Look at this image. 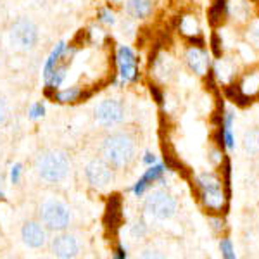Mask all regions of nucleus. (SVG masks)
<instances>
[{"mask_svg":"<svg viewBox=\"0 0 259 259\" xmlns=\"http://www.w3.org/2000/svg\"><path fill=\"white\" fill-rule=\"evenodd\" d=\"M180 31L187 36H195L199 35V24L192 16H183L182 21H180Z\"/></svg>","mask_w":259,"mask_h":259,"instance_id":"22","label":"nucleus"},{"mask_svg":"<svg viewBox=\"0 0 259 259\" xmlns=\"http://www.w3.org/2000/svg\"><path fill=\"white\" fill-rule=\"evenodd\" d=\"M118 66H119V76L124 83L135 81L139 78V62L133 54V50L123 45L118 50Z\"/></svg>","mask_w":259,"mask_h":259,"instance_id":"9","label":"nucleus"},{"mask_svg":"<svg viewBox=\"0 0 259 259\" xmlns=\"http://www.w3.org/2000/svg\"><path fill=\"white\" fill-rule=\"evenodd\" d=\"M220 249H221V254H223L227 259H233L235 257V252H233V245H232V240L230 239H223L220 242Z\"/></svg>","mask_w":259,"mask_h":259,"instance_id":"27","label":"nucleus"},{"mask_svg":"<svg viewBox=\"0 0 259 259\" xmlns=\"http://www.w3.org/2000/svg\"><path fill=\"white\" fill-rule=\"evenodd\" d=\"M11 45L16 50H31L35 49L36 41H38V28L28 18H19L18 21H14V24L11 26Z\"/></svg>","mask_w":259,"mask_h":259,"instance_id":"5","label":"nucleus"},{"mask_svg":"<svg viewBox=\"0 0 259 259\" xmlns=\"http://www.w3.org/2000/svg\"><path fill=\"white\" fill-rule=\"evenodd\" d=\"M145 232H147V225H145L144 221L135 223V227L132 228V235L133 237H142V235H145Z\"/></svg>","mask_w":259,"mask_h":259,"instance_id":"31","label":"nucleus"},{"mask_svg":"<svg viewBox=\"0 0 259 259\" xmlns=\"http://www.w3.org/2000/svg\"><path fill=\"white\" fill-rule=\"evenodd\" d=\"M7 116H9V109H7V104H6V100L0 97V124L6 123Z\"/></svg>","mask_w":259,"mask_h":259,"instance_id":"32","label":"nucleus"},{"mask_svg":"<svg viewBox=\"0 0 259 259\" xmlns=\"http://www.w3.org/2000/svg\"><path fill=\"white\" fill-rule=\"evenodd\" d=\"M44 114H45V107H44V104H41V102L33 104V106L30 107V118L31 119H38Z\"/></svg>","mask_w":259,"mask_h":259,"instance_id":"30","label":"nucleus"},{"mask_svg":"<svg viewBox=\"0 0 259 259\" xmlns=\"http://www.w3.org/2000/svg\"><path fill=\"white\" fill-rule=\"evenodd\" d=\"M197 185L202 190L216 189V187H220V180H218L216 175H212V173H202V175H199V177H197Z\"/></svg>","mask_w":259,"mask_h":259,"instance_id":"25","label":"nucleus"},{"mask_svg":"<svg viewBox=\"0 0 259 259\" xmlns=\"http://www.w3.org/2000/svg\"><path fill=\"white\" fill-rule=\"evenodd\" d=\"M99 21L100 23H104V24H114L116 23V16H114V12H112L111 9H102L99 12Z\"/></svg>","mask_w":259,"mask_h":259,"instance_id":"28","label":"nucleus"},{"mask_svg":"<svg viewBox=\"0 0 259 259\" xmlns=\"http://www.w3.org/2000/svg\"><path fill=\"white\" fill-rule=\"evenodd\" d=\"M227 11L230 16H233V19L245 21L250 14V6L247 0H230L227 4Z\"/></svg>","mask_w":259,"mask_h":259,"instance_id":"18","label":"nucleus"},{"mask_svg":"<svg viewBox=\"0 0 259 259\" xmlns=\"http://www.w3.org/2000/svg\"><path fill=\"white\" fill-rule=\"evenodd\" d=\"M64 50H66V44H64V41H61V44L52 50V54L49 56L47 62H45V68H44V78H45V80H47V78L50 76V73L56 69V66L59 64V61H61L62 54H64Z\"/></svg>","mask_w":259,"mask_h":259,"instance_id":"20","label":"nucleus"},{"mask_svg":"<svg viewBox=\"0 0 259 259\" xmlns=\"http://www.w3.org/2000/svg\"><path fill=\"white\" fill-rule=\"evenodd\" d=\"M95 119L102 126H114L124 119V107L119 100L106 99L95 107Z\"/></svg>","mask_w":259,"mask_h":259,"instance_id":"7","label":"nucleus"},{"mask_svg":"<svg viewBox=\"0 0 259 259\" xmlns=\"http://www.w3.org/2000/svg\"><path fill=\"white\" fill-rule=\"evenodd\" d=\"M21 175H23V164H21V162H16V164L11 168V182L14 183V185H18L21 182Z\"/></svg>","mask_w":259,"mask_h":259,"instance_id":"29","label":"nucleus"},{"mask_svg":"<svg viewBox=\"0 0 259 259\" xmlns=\"http://www.w3.org/2000/svg\"><path fill=\"white\" fill-rule=\"evenodd\" d=\"M114 257H118V259H123V257H126V250H124L123 247H118V249H116V254H114Z\"/></svg>","mask_w":259,"mask_h":259,"instance_id":"36","label":"nucleus"},{"mask_svg":"<svg viewBox=\"0 0 259 259\" xmlns=\"http://www.w3.org/2000/svg\"><path fill=\"white\" fill-rule=\"evenodd\" d=\"M177 199L166 190H156L145 199L144 211L154 220H169L177 212Z\"/></svg>","mask_w":259,"mask_h":259,"instance_id":"4","label":"nucleus"},{"mask_svg":"<svg viewBox=\"0 0 259 259\" xmlns=\"http://www.w3.org/2000/svg\"><path fill=\"white\" fill-rule=\"evenodd\" d=\"M50 250L56 257L61 259H69V257H76L78 252H80V245H78V240L74 239L73 235H68V233H61L56 239L52 240V245H50Z\"/></svg>","mask_w":259,"mask_h":259,"instance_id":"10","label":"nucleus"},{"mask_svg":"<svg viewBox=\"0 0 259 259\" xmlns=\"http://www.w3.org/2000/svg\"><path fill=\"white\" fill-rule=\"evenodd\" d=\"M100 154L114 169L128 168L135 159V140L124 132H114L102 140Z\"/></svg>","mask_w":259,"mask_h":259,"instance_id":"1","label":"nucleus"},{"mask_svg":"<svg viewBox=\"0 0 259 259\" xmlns=\"http://www.w3.org/2000/svg\"><path fill=\"white\" fill-rule=\"evenodd\" d=\"M154 9V0H128L126 2V14L133 19H145L150 16Z\"/></svg>","mask_w":259,"mask_h":259,"instance_id":"12","label":"nucleus"},{"mask_svg":"<svg viewBox=\"0 0 259 259\" xmlns=\"http://www.w3.org/2000/svg\"><path fill=\"white\" fill-rule=\"evenodd\" d=\"M21 239L31 249H40L47 244V228L41 221H26L21 228Z\"/></svg>","mask_w":259,"mask_h":259,"instance_id":"8","label":"nucleus"},{"mask_svg":"<svg viewBox=\"0 0 259 259\" xmlns=\"http://www.w3.org/2000/svg\"><path fill=\"white\" fill-rule=\"evenodd\" d=\"M54 99L59 100V102H62V104L74 102V100L80 99V89H76V87H71V89L61 90V92H57V94H54Z\"/></svg>","mask_w":259,"mask_h":259,"instance_id":"24","label":"nucleus"},{"mask_svg":"<svg viewBox=\"0 0 259 259\" xmlns=\"http://www.w3.org/2000/svg\"><path fill=\"white\" fill-rule=\"evenodd\" d=\"M150 94L154 95V99H156V102L157 104H162L164 102V97H162V92L157 89L156 85H150Z\"/></svg>","mask_w":259,"mask_h":259,"instance_id":"34","label":"nucleus"},{"mask_svg":"<svg viewBox=\"0 0 259 259\" xmlns=\"http://www.w3.org/2000/svg\"><path fill=\"white\" fill-rule=\"evenodd\" d=\"M144 162H145V164H149V166H152L154 162H156V156L147 152V154H145V157H144Z\"/></svg>","mask_w":259,"mask_h":259,"instance_id":"35","label":"nucleus"},{"mask_svg":"<svg viewBox=\"0 0 259 259\" xmlns=\"http://www.w3.org/2000/svg\"><path fill=\"white\" fill-rule=\"evenodd\" d=\"M40 221L50 232H64L71 221L69 207L57 199L44 200L40 206Z\"/></svg>","mask_w":259,"mask_h":259,"instance_id":"3","label":"nucleus"},{"mask_svg":"<svg viewBox=\"0 0 259 259\" xmlns=\"http://www.w3.org/2000/svg\"><path fill=\"white\" fill-rule=\"evenodd\" d=\"M185 62L190 68V71H194L199 76H204V74L207 73V68H209V57H207L206 50H202L200 47L187 49Z\"/></svg>","mask_w":259,"mask_h":259,"instance_id":"11","label":"nucleus"},{"mask_svg":"<svg viewBox=\"0 0 259 259\" xmlns=\"http://www.w3.org/2000/svg\"><path fill=\"white\" fill-rule=\"evenodd\" d=\"M212 227H214L216 230H218V228H223V221H220V220H212Z\"/></svg>","mask_w":259,"mask_h":259,"instance_id":"37","label":"nucleus"},{"mask_svg":"<svg viewBox=\"0 0 259 259\" xmlns=\"http://www.w3.org/2000/svg\"><path fill=\"white\" fill-rule=\"evenodd\" d=\"M119 220H121V199H119V195H112L109 204H107L106 225L111 228H116Z\"/></svg>","mask_w":259,"mask_h":259,"instance_id":"17","label":"nucleus"},{"mask_svg":"<svg viewBox=\"0 0 259 259\" xmlns=\"http://www.w3.org/2000/svg\"><path fill=\"white\" fill-rule=\"evenodd\" d=\"M214 74L221 83L227 85V83L232 81L233 74H235V66H233V62L230 59H221L220 57L214 64Z\"/></svg>","mask_w":259,"mask_h":259,"instance_id":"15","label":"nucleus"},{"mask_svg":"<svg viewBox=\"0 0 259 259\" xmlns=\"http://www.w3.org/2000/svg\"><path fill=\"white\" fill-rule=\"evenodd\" d=\"M225 14H227V0H216V4L209 11V19L212 24H218L223 21Z\"/></svg>","mask_w":259,"mask_h":259,"instance_id":"23","label":"nucleus"},{"mask_svg":"<svg viewBox=\"0 0 259 259\" xmlns=\"http://www.w3.org/2000/svg\"><path fill=\"white\" fill-rule=\"evenodd\" d=\"M237 90H239L247 100L252 99L254 95H257L259 94V71H252V73L245 74L240 80Z\"/></svg>","mask_w":259,"mask_h":259,"instance_id":"14","label":"nucleus"},{"mask_svg":"<svg viewBox=\"0 0 259 259\" xmlns=\"http://www.w3.org/2000/svg\"><path fill=\"white\" fill-rule=\"evenodd\" d=\"M242 145H244V150L249 156H259V128H252L245 132Z\"/></svg>","mask_w":259,"mask_h":259,"instance_id":"19","label":"nucleus"},{"mask_svg":"<svg viewBox=\"0 0 259 259\" xmlns=\"http://www.w3.org/2000/svg\"><path fill=\"white\" fill-rule=\"evenodd\" d=\"M162 173H164V166H162V164L150 166V168L147 169V173H145L144 177H142L139 182L135 183V187H133V194H135L137 197H140V195L147 190V187L150 185V183L157 182V180L161 178Z\"/></svg>","mask_w":259,"mask_h":259,"instance_id":"13","label":"nucleus"},{"mask_svg":"<svg viewBox=\"0 0 259 259\" xmlns=\"http://www.w3.org/2000/svg\"><path fill=\"white\" fill-rule=\"evenodd\" d=\"M66 78V66H56V69L50 73V76L45 80V85L47 89H54L57 90L61 87V83L64 81Z\"/></svg>","mask_w":259,"mask_h":259,"instance_id":"21","label":"nucleus"},{"mask_svg":"<svg viewBox=\"0 0 259 259\" xmlns=\"http://www.w3.org/2000/svg\"><path fill=\"white\" fill-rule=\"evenodd\" d=\"M85 178L94 189H106L114 182V168L104 157H95L87 164Z\"/></svg>","mask_w":259,"mask_h":259,"instance_id":"6","label":"nucleus"},{"mask_svg":"<svg viewBox=\"0 0 259 259\" xmlns=\"http://www.w3.org/2000/svg\"><path fill=\"white\" fill-rule=\"evenodd\" d=\"M0 187H2V175H0ZM0 197H4V192L0 190Z\"/></svg>","mask_w":259,"mask_h":259,"instance_id":"38","label":"nucleus"},{"mask_svg":"<svg viewBox=\"0 0 259 259\" xmlns=\"http://www.w3.org/2000/svg\"><path fill=\"white\" fill-rule=\"evenodd\" d=\"M245 36H247V40L254 47H259V21H252V23L249 24Z\"/></svg>","mask_w":259,"mask_h":259,"instance_id":"26","label":"nucleus"},{"mask_svg":"<svg viewBox=\"0 0 259 259\" xmlns=\"http://www.w3.org/2000/svg\"><path fill=\"white\" fill-rule=\"evenodd\" d=\"M202 202H204V206L209 207V209L218 211V209H221V206H223V202H225V195L220 187L202 190Z\"/></svg>","mask_w":259,"mask_h":259,"instance_id":"16","label":"nucleus"},{"mask_svg":"<svg viewBox=\"0 0 259 259\" xmlns=\"http://www.w3.org/2000/svg\"><path fill=\"white\" fill-rule=\"evenodd\" d=\"M211 44H212V52H214V56H216V57H221L223 47H221V41H220V38H218V35H212Z\"/></svg>","mask_w":259,"mask_h":259,"instance_id":"33","label":"nucleus"},{"mask_svg":"<svg viewBox=\"0 0 259 259\" xmlns=\"http://www.w3.org/2000/svg\"><path fill=\"white\" fill-rule=\"evenodd\" d=\"M69 157L61 150H45L35 161V169L44 182L57 183L62 182L69 173Z\"/></svg>","mask_w":259,"mask_h":259,"instance_id":"2","label":"nucleus"}]
</instances>
